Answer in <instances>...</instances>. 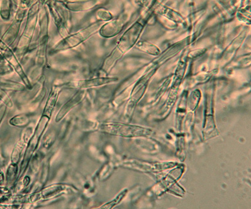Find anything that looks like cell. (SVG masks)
<instances>
[{"mask_svg": "<svg viewBox=\"0 0 251 209\" xmlns=\"http://www.w3.org/2000/svg\"><path fill=\"white\" fill-rule=\"evenodd\" d=\"M102 24V21L95 22L73 34H69L62 38L61 41L56 43L55 46L50 49L49 53L51 55L55 54V53L77 47L100 32Z\"/></svg>", "mask_w": 251, "mask_h": 209, "instance_id": "6da1fadb", "label": "cell"}, {"mask_svg": "<svg viewBox=\"0 0 251 209\" xmlns=\"http://www.w3.org/2000/svg\"><path fill=\"white\" fill-rule=\"evenodd\" d=\"M98 130L106 134L126 138L147 136L151 133L150 129L118 122H105L100 124L98 126Z\"/></svg>", "mask_w": 251, "mask_h": 209, "instance_id": "7a4b0ae2", "label": "cell"}, {"mask_svg": "<svg viewBox=\"0 0 251 209\" xmlns=\"http://www.w3.org/2000/svg\"><path fill=\"white\" fill-rule=\"evenodd\" d=\"M51 118L42 115L35 129L34 133L31 135L28 142V145L26 146L25 152L24 153L23 162L21 166V172L26 170L28 164L30 162L31 158L32 157L33 153L37 150L39 146L40 139L42 135L44 134L47 125L50 122Z\"/></svg>", "mask_w": 251, "mask_h": 209, "instance_id": "3957f363", "label": "cell"}, {"mask_svg": "<svg viewBox=\"0 0 251 209\" xmlns=\"http://www.w3.org/2000/svg\"><path fill=\"white\" fill-rule=\"evenodd\" d=\"M70 188V186L66 184H53L42 189L39 192L31 193L29 197V201L32 203H35L37 202L52 199L68 192Z\"/></svg>", "mask_w": 251, "mask_h": 209, "instance_id": "277c9868", "label": "cell"}, {"mask_svg": "<svg viewBox=\"0 0 251 209\" xmlns=\"http://www.w3.org/2000/svg\"><path fill=\"white\" fill-rule=\"evenodd\" d=\"M24 15L25 13L22 10L18 11L14 21L10 24L7 30L5 31V32L1 37L2 41L10 47L15 43L18 37H19L20 27H21L22 21L24 19Z\"/></svg>", "mask_w": 251, "mask_h": 209, "instance_id": "5b68a950", "label": "cell"}, {"mask_svg": "<svg viewBox=\"0 0 251 209\" xmlns=\"http://www.w3.org/2000/svg\"><path fill=\"white\" fill-rule=\"evenodd\" d=\"M3 56L6 63L10 64L13 70H14L17 74L19 75L20 79L24 82V86L26 88L31 89L32 86H31L30 80L26 76V73H25L21 64H20L19 60H18L17 56H16L15 52H13L12 49L10 48V50L3 53Z\"/></svg>", "mask_w": 251, "mask_h": 209, "instance_id": "8992f818", "label": "cell"}, {"mask_svg": "<svg viewBox=\"0 0 251 209\" xmlns=\"http://www.w3.org/2000/svg\"><path fill=\"white\" fill-rule=\"evenodd\" d=\"M84 96L85 92L84 90H78L69 101L63 104L61 108L60 109L59 112L56 115L55 122H59L61 121L74 108L77 106L83 101Z\"/></svg>", "mask_w": 251, "mask_h": 209, "instance_id": "52a82bcc", "label": "cell"}, {"mask_svg": "<svg viewBox=\"0 0 251 209\" xmlns=\"http://www.w3.org/2000/svg\"><path fill=\"white\" fill-rule=\"evenodd\" d=\"M118 79L116 77H96L94 79L82 80L78 81L76 84V87L78 90H87V89L98 87L106 85V84L118 82Z\"/></svg>", "mask_w": 251, "mask_h": 209, "instance_id": "ba28073f", "label": "cell"}, {"mask_svg": "<svg viewBox=\"0 0 251 209\" xmlns=\"http://www.w3.org/2000/svg\"><path fill=\"white\" fill-rule=\"evenodd\" d=\"M104 0H82V1L67 2V8L75 12L91 10L103 3Z\"/></svg>", "mask_w": 251, "mask_h": 209, "instance_id": "9c48e42d", "label": "cell"}, {"mask_svg": "<svg viewBox=\"0 0 251 209\" xmlns=\"http://www.w3.org/2000/svg\"><path fill=\"white\" fill-rule=\"evenodd\" d=\"M136 48L141 52L147 53V54L158 56L160 55V50L158 46L151 42L148 41H140L136 44Z\"/></svg>", "mask_w": 251, "mask_h": 209, "instance_id": "30bf717a", "label": "cell"}, {"mask_svg": "<svg viewBox=\"0 0 251 209\" xmlns=\"http://www.w3.org/2000/svg\"><path fill=\"white\" fill-rule=\"evenodd\" d=\"M25 144V139H24L16 144L13 148L12 157H11L12 164H18L19 163L22 152H23Z\"/></svg>", "mask_w": 251, "mask_h": 209, "instance_id": "8fae6325", "label": "cell"}, {"mask_svg": "<svg viewBox=\"0 0 251 209\" xmlns=\"http://www.w3.org/2000/svg\"><path fill=\"white\" fill-rule=\"evenodd\" d=\"M11 13L10 0H0V15L4 21L10 19Z\"/></svg>", "mask_w": 251, "mask_h": 209, "instance_id": "7c38bea8", "label": "cell"}, {"mask_svg": "<svg viewBox=\"0 0 251 209\" xmlns=\"http://www.w3.org/2000/svg\"><path fill=\"white\" fill-rule=\"evenodd\" d=\"M29 123V118L25 115H16L10 119V124L11 125L15 126H25L28 125Z\"/></svg>", "mask_w": 251, "mask_h": 209, "instance_id": "4fadbf2b", "label": "cell"}, {"mask_svg": "<svg viewBox=\"0 0 251 209\" xmlns=\"http://www.w3.org/2000/svg\"><path fill=\"white\" fill-rule=\"evenodd\" d=\"M127 193V190H124L122 191V192L118 194L117 196H116L113 201L111 202H107V203L104 204V205L102 206L100 208V209H113L114 207L118 205L122 201V200L124 199Z\"/></svg>", "mask_w": 251, "mask_h": 209, "instance_id": "5bb4252c", "label": "cell"}, {"mask_svg": "<svg viewBox=\"0 0 251 209\" xmlns=\"http://www.w3.org/2000/svg\"><path fill=\"white\" fill-rule=\"evenodd\" d=\"M18 164L11 163L6 172V182L8 184H12L15 181L18 173Z\"/></svg>", "mask_w": 251, "mask_h": 209, "instance_id": "9a60e30c", "label": "cell"}, {"mask_svg": "<svg viewBox=\"0 0 251 209\" xmlns=\"http://www.w3.org/2000/svg\"><path fill=\"white\" fill-rule=\"evenodd\" d=\"M24 88V85L14 82H3L0 83V88L4 91H19L23 90Z\"/></svg>", "mask_w": 251, "mask_h": 209, "instance_id": "2e32d148", "label": "cell"}, {"mask_svg": "<svg viewBox=\"0 0 251 209\" xmlns=\"http://www.w3.org/2000/svg\"><path fill=\"white\" fill-rule=\"evenodd\" d=\"M0 100L7 107H12L13 106L12 100L6 93V91L2 90L1 88H0Z\"/></svg>", "mask_w": 251, "mask_h": 209, "instance_id": "e0dca14e", "label": "cell"}, {"mask_svg": "<svg viewBox=\"0 0 251 209\" xmlns=\"http://www.w3.org/2000/svg\"><path fill=\"white\" fill-rule=\"evenodd\" d=\"M12 71L13 68L11 67L10 64L7 63H0V76L8 74V73L12 72Z\"/></svg>", "mask_w": 251, "mask_h": 209, "instance_id": "ac0fdd59", "label": "cell"}, {"mask_svg": "<svg viewBox=\"0 0 251 209\" xmlns=\"http://www.w3.org/2000/svg\"><path fill=\"white\" fill-rule=\"evenodd\" d=\"M7 108V106L4 104H0V125H1V122L3 121L4 116H5Z\"/></svg>", "mask_w": 251, "mask_h": 209, "instance_id": "d6986e66", "label": "cell"}, {"mask_svg": "<svg viewBox=\"0 0 251 209\" xmlns=\"http://www.w3.org/2000/svg\"><path fill=\"white\" fill-rule=\"evenodd\" d=\"M205 52V49H204V50H203L202 49H200V50H196L195 51H193V52L190 53V54L188 55H189V57H190L194 56V55H195V56L197 57L199 56V55L203 54V53H204V52Z\"/></svg>", "mask_w": 251, "mask_h": 209, "instance_id": "ffe728a7", "label": "cell"}, {"mask_svg": "<svg viewBox=\"0 0 251 209\" xmlns=\"http://www.w3.org/2000/svg\"><path fill=\"white\" fill-rule=\"evenodd\" d=\"M4 174L2 171L0 170V186H2V184H3L4 182Z\"/></svg>", "mask_w": 251, "mask_h": 209, "instance_id": "44dd1931", "label": "cell"}]
</instances>
